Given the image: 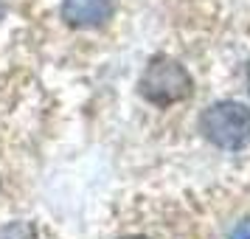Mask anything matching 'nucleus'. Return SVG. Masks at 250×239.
I'll use <instances>...</instances> for the list:
<instances>
[{
	"mask_svg": "<svg viewBox=\"0 0 250 239\" xmlns=\"http://www.w3.org/2000/svg\"><path fill=\"white\" fill-rule=\"evenodd\" d=\"M194 82L188 76V70L183 68L177 59L171 57H152L149 59L144 76L138 82V90L155 107H171L177 102H186L191 96Z\"/></svg>",
	"mask_w": 250,
	"mask_h": 239,
	"instance_id": "f257e3e1",
	"label": "nucleus"
},
{
	"mask_svg": "<svg viewBox=\"0 0 250 239\" xmlns=\"http://www.w3.org/2000/svg\"><path fill=\"white\" fill-rule=\"evenodd\" d=\"M200 132L214 147L236 152L250 144V107L239 102H216L200 115Z\"/></svg>",
	"mask_w": 250,
	"mask_h": 239,
	"instance_id": "f03ea898",
	"label": "nucleus"
},
{
	"mask_svg": "<svg viewBox=\"0 0 250 239\" xmlns=\"http://www.w3.org/2000/svg\"><path fill=\"white\" fill-rule=\"evenodd\" d=\"M115 12V0H62V17L70 28H102Z\"/></svg>",
	"mask_w": 250,
	"mask_h": 239,
	"instance_id": "7ed1b4c3",
	"label": "nucleus"
},
{
	"mask_svg": "<svg viewBox=\"0 0 250 239\" xmlns=\"http://www.w3.org/2000/svg\"><path fill=\"white\" fill-rule=\"evenodd\" d=\"M124 239H146V237H124Z\"/></svg>",
	"mask_w": 250,
	"mask_h": 239,
	"instance_id": "20e7f679",
	"label": "nucleus"
},
{
	"mask_svg": "<svg viewBox=\"0 0 250 239\" xmlns=\"http://www.w3.org/2000/svg\"><path fill=\"white\" fill-rule=\"evenodd\" d=\"M239 239H250V231H248V234H245V237H239Z\"/></svg>",
	"mask_w": 250,
	"mask_h": 239,
	"instance_id": "39448f33",
	"label": "nucleus"
},
{
	"mask_svg": "<svg viewBox=\"0 0 250 239\" xmlns=\"http://www.w3.org/2000/svg\"><path fill=\"white\" fill-rule=\"evenodd\" d=\"M248 87H250V70H248Z\"/></svg>",
	"mask_w": 250,
	"mask_h": 239,
	"instance_id": "423d86ee",
	"label": "nucleus"
}]
</instances>
